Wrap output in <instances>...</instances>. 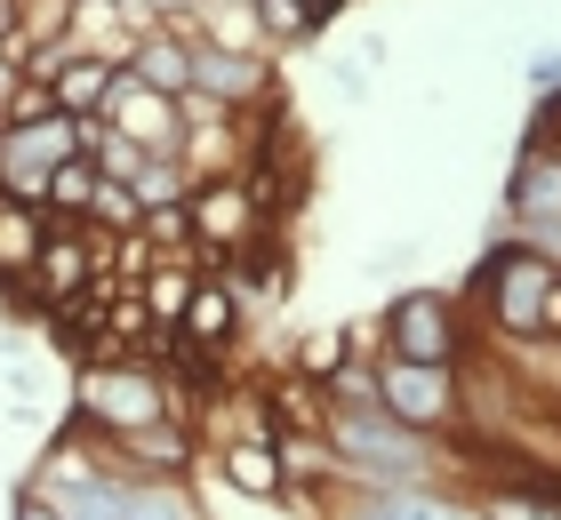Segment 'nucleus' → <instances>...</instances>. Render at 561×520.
Returning <instances> with one entry per match:
<instances>
[{"instance_id":"10","label":"nucleus","mask_w":561,"mask_h":520,"mask_svg":"<svg viewBox=\"0 0 561 520\" xmlns=\"http://www.w3.org/2000/svg\"><path fill=\"white\" fill-rule=\"evenodd\" d=\"M185 217H193V241H201V249L233 256V249L257 241V217H265V208L249 200V185H233V176H209V185L185 193Z\"/></svg>"},{"instance_id":"27","label":"nucleus","mask_w":561,"mask_h":520,"mask_svg":"<svg viewBox=\"0 0 561 520\" xmlns=\"http://www.w3.org/2000/svg\"><path fill=\"white\" fill-rule=\"evenodd\" d=\"M337 360H345V336H337V328H321L313 345H305V377H329Z\"/></svg>"},{"instance_id":"1","label":"nucleus","mask_w":561,"mask_h":520,"mask_svg":"<svg viewBox=\"0 0 561 520\" xmlns=\"http://www.w3.org/2000/svg\"><path fill=\"white\" fill-rule=\"evenodd\" d=\"M321 449H329V464H337L345 481H433L442 488V473H449L442 440L401 425L386 408H329Z\"/></svg>"},{"instance_id":"7","label":"nucleus","mask_w":561,"mask_h":520,"mask_svg":"<svg viewBox=\"0 0 561 520\" xmlns=\"http://www.w3.org/2000/svg\"><path fill=\"white\" fill-rule=\"evenodd\" d=\"M386 353L449 360V369H457V353H466V328H457V297H442V289H410V297H393V312H386Z\"/></svg>"},{"instance_id":"29","label":"nucleus","mask_w":561,"mask_h":520,"mask_svg":"<svg viewBox=\"0 0 561 520\" xmlns=\"http://www.w3.org/2000/svg\"><path fill=\"white\" fill-rule=\"evenodd\" d=\"M529 89H561V48H546V57H529Z\"/></svg>"},{"instance_id":"28","label":"nucleus","mask_w":561,"mask_h":520,"mask_svg":"<svg viewBox=\"0 0 561 520\" xmlns=\"http://www.w3.org/2000/svg\"><path fill=\"white\" fill-rule=\"evenodd\" d=\"M522 241H529V249H538L546 265L561 273V217H538V224H522Z\"/></svg>"},{"instance_id":"4","label":"nucleus","mask_w":561,"mask_h":520,"mask_svg":"<svg viewBox=\"0 0 561 520\" xmlns=\"http://www.w3.org/2000/svg\"><path fill=\"white\" fill-rule=\"evenodd\" d=\"M377 408L401 416V425H417V432H442V425H457V408H466V384H457L449 360L377 353Z\"/></svg>"},{"instance_id":"16","label":"nucleus","mask_w":561,"mask_h":520,"mask_svg":"<svg viewBox=\"0 0 561 520\" xmlns=\"http://www.w3.org/2000/svg\"><path fill=\"white\" fill-rule=\"evenodd\" d=\"M121 72H137V81H145V89H161V96H185V89H193V33L161 16V24H152V33L137 41V57L121 65Z\"/></svg>"},{"instance_id":"22","label":"nucleus","mask_w":561,"mask_h":520,"mask_svg":"<svg viewBox=\"0 0 561 520\" xmlns=\"http://www.w3.org/2000/svg\"><path fill=\"white\" fill-rule=\"evenodd\" d=\"M96 185H105V176H96V161H89V152H72V161L48 176V200H41V208H48V217H89Z\"/></svg>"},{"instance_id":"2","label":"nucleus","mask_w":561,"mask_h":520,"mask_svg":"<svg viewBox=\"0 0 561 520\" xmlns=\"http://www.w3.org/2000/svg\"><path fill=\"white\" fill-rule=\"evenodd\" d=\"M546 280L553 265L538 249H490V265H481L473 297H481V321H490V336L505 345V336H538V312H546Z\"/></svg>"},{"instance_id":"30","label":"nucleus","mask_w":561,"mask_h":520,"mask_svg":"<svg viewBox=\"0 0 561 520\" xmlns=\"http://www.w3.org/2000/svg\"><path fill=\"white\" fill-rule=\"evenodd\" d=\"M9 520H65V512H57V505H48V497H41V488H24V497H16V512H9Z\"/></svg>"},{"instance_id":"3","label":"nucleus","mask_w":561,"mask_h":520,"mask_svg":"<svg viewBox=\"0 0 561 520\" xmlns=\"http://www.w3.org/2000/svg\"><path fill=\"white\" fill-rule=\"evenodd\" d=\"M72 152H81V120L72 113H41V120H0V193L16 200H48V176H57Z\"/></svg>"},{"instance_id":"26","label":"nucleus","mask_w":561,"mask_h":520,"mask_svg":"<svg viewBox=\"0 0 561 520\" xmlns=\"http://www.w3.org/2000/svg\"><path fill=\"white\" fill-rule=\"evenodd\" d=\"M329 408H377V369H362V360H337V369L321 377Z\"/></svg>"},{"instance_id":"33","label":"nucleus","mask_w":561,"mask_h":520,"mask_svg":"<svg viewBox=\"0 0 561 520\" xmlns=\"http://www.w3.org/2000/svg\"><path fill=\"white\" fill-rule=\"evenodd\" d=\"M313 9H321V16H329V9H337V0H313Z\"/></svg>"},{"instance_id":"31","label":"nucleus","mask_w":561,"mask_h":520,"mask_svg":"<svg viewBox=\"0 0 561 520\" xmlns=\"http://www.w3.org/2000/svg\"><path fill=\"white\" fill-rule=\"evenodd\" d=\"M16 89H24V65L9 57V48H0V113H9V104H16Z\"/></svg>"},{"instance_id":"21","label":"nucleus","mask_w":561,"mask_h":520,"mask_svg":"<svg viewBox=\"0 0 561 520\" xmlns=\"http://www.w3.org/2000/svg\"><path fill=\"white\" fill-rule=\"evenodd\" d=\"M121 520H201L185 481H129L121 488Z\"/></svg>"},{"instance_id":"13","label":"nucleus","mask_w":561,"mask_h":520,"mask_svg":"<svg viewBox=\"0 0 561 520\" xmlns=\"http://www.w3.org/2000/svg\"><path fill=\"white\" fill-rule=\"evenodd\" d=\"M217 473L257 505H280L289 497V449L273 432H241V440H217Z\"/></svg>"},{"instance_id":"24","label":"nucleus","mask_w":561,"mask_h":520,"mask_svg":"<svg viewBox=\"0 0 561 520\" xmlns=\"http://www.w3.org/2000/svg\"><path fill=\"white\" fill-rule=\"evenodd\" d=\"M129 193H137V208L152 217V208H176V200H185L193 176H185V161H145V176H137Z\"/></svg>"},{"instance_id":"8","label":"nucleus","mask_w":561,"mask_h":520,"mask_svg":"<svg viewBox=\"0 0 561 520\" xmlns=\"http://www.w3.org/2000/svg\"><path fill=\"white\" fill-rule=\"evenodd\" d=\"M96 449H105L113 473L129 481H185L193 473V432L161 416V425H137V432H96Z\"/></svg>"},{"instance_id":"18","label":"nucleus","mask_w":561,"mask_h":520,"mask_svg":"<svg viewBox=\"0 0 561 520\" xmlns=\"http://www.w3.org/2000/svg\"><path fill=\"white\" fill-rule=\"evenodd\" d=\"M113 89H121V65H105V57H81V48H72L48 96H57V113H72V120H105Z\"/></svg>"},{"instance_id":"12","label":"nucleus","mask_w":561,"mask_h":520,"mask_svg":"<svg viewBox=\"0 0 561 520\" xmlns=\"http://www.w3.org/2000/svg\"><path fill=\"white\" fill-rule=\"evenodd\" d=\"M345 520H466V505L433 481H353Z\"/></svg>"},{"instance_id":"14","label":"nucleus","mask_w":561,"mask_h":520,"mask_svg":"<svg viewBox=\"0 0 561 520\" xmlns=\"http://www.w3.org/2000/svg\"><path fill=\"white\" fill-rule=\"evenodd\" d=\"M193 89L225 96L241 113V104H265L273 81H265V57H249V48H217V41H193Z\"/></svg>"},{"instance_id":"32","label":"nucleus","mask_w":561,"mask_h":520,"mask_svg":"<svg viewBox=\"0 0 561 520\" xmlns=\"http://www.w3.org/2000/svg\"><path fill=\"white\" fill-rule=\"evenodd\" d=\"M145 9H152V16H169V24H176V16H193V0H145Z\"/></svg>"},{"instance_id":"5","label":"nucleus","mask_w":561,"mask_h":520,"mask_svg":"<svg viewBox=\"0 0 561 520\" xmlns=\"http://www.w3.org/2000/svg\"><path fill=\"white\" fill-rule=\"evenodd\" d=\"M81 416L96 432H137L169 416V384L145 369V360H89L81 377Z\"/></svg>"},{"instance_id":"11","label":"nucleus","mask_w":561,"mask_h":520,"mask_svg":"<svg viewBox=\"0 0 561 520\" xmlns=\"http://www.w3.org/2000/svg\"><path fill=\"white\" fill-rule=\"evenodd\" d=\"M152 24L161 16H152L145 0H81V9H72V48H81V57H105V65H129Z\"/></svg>"},{"instance_id":"6","label":"nucleus","mask_w":561,"mask_h":520,"mask_svg":"<svg viewBox=\"0 0 561 520\" xmlns=\"http://www.w3.org/2000/svg\"><path fill=\"white\" fill-rule=\"evenodd\" d=\"M96 241H105V232H96L89 217H48L41 256H33V280H24V289H33L41 304H72L96 280Z\"/></svg>"},{"instance_id":"9","label":"nucleus","mask_w":561,"mask_h":520,"mask_svg":"<svg viewBox=\"0 0 561 520\" xmlns=\"http://www.w3.org/2000/svg\"><path fill=\"white\" fill-rule=\"evenodd\" d=\"M105 120L121 128V137H137L152 161H176V152H185V113H176V96L145 89L137 72H121V89H113V104H105Z\"/></svg>"},{"instance_id":"25","label":"nucleus","mask_w":561,"mask_h":520,"mask_svg":"<svg viewBox=\"0 0 561 520\" xmlns=\"http://www.w3.org/2000/svg\"><path fill=\"white\" fill-rule=\"evenodd\" d=\"M257 24H265V41H305V33H321V9L313 0H257Z\"/></svg>"},{"instance_id":"20","label":"nucleus","mask_w":561,"mask_h":520,"mask_svg":"<svg viewBox=\"0 0 561 520\" xmlns=\"http://www.w3.org/2000/svg\"><path fill=\"white\" fill-rule=\"evenodd\" d=\"M481 520H561V488L553 481H497L490 497H481Z\"/></svg>"},{"instance_id":"23","label":"nucleus","mask_w":561,"mask_h":520,"mask_svg":"<svg viewBox=\"0 0 561 520\" xmlns=\"http://www.w3.org/2000/svg\"><path fill=\"white\" fill-rule=\"evenodd\" d=\"M145 304H152V321H185V304H193V273L176 265V256H161V265L145 273Z\"/></svg>"},{"instance_id":"17","label":"nucleus","mask_w":561,"mask_h":520,"mask_svg":"<svg viewBox=\"0 0 561 520\" xmlns=\"http://www.w3.org/2000/svg\"><path fill=\"white\" fill-rule=\"evenodd\" d=\"M505 208L514 224H538V217H561V152L529 137V152L514 161V185H505Z\"/></svg>"},{"instance_id":"19","label":"nucleus","mask_w":561,"mask_h":520,"mask_svg":"<svg viewBox=\"0 0 561 520\" xmlns=\"http://www.w3.org/2000/svg\"><path fill=\"white\" fill-rule=\"evenodd\" d=\"M41 232H48V208L16 200V193H0V280H9V289H24V280H33Z\"/></svg>"},{"instance_id":"15","label":"nucleus","mask_w":561,"mask_h":520,"mask_svg":"<svg viewBox=\"0 0 561 520\" xmlns=\"http://www.w3.org/2000/svg\"><path fill=\"white\" fill-rule=\"evenodd\" d=\"M233 336H241V289L233 280H193V304H185V321H176V345L225 360Z\"/></svg>"}]
</instances>
